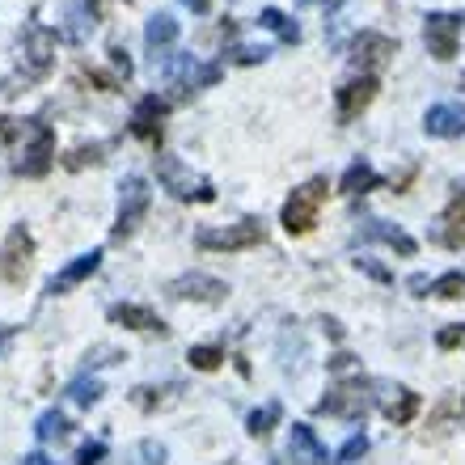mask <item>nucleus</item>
Listing matches in <instances>:
<instances>
[{"label":"nucleus","mask_w":465,"mask_h":465,"mask_svg":"<svg viewBox=\"0 0 465 465\" xmlns=\"http://www.w3.org/2000/svg\"><path fill=\"white\" fill-rule=\"evenodd\" d=\"M0 140L13 144L22 140L17 157H13V173L22 178H43L55 165V132L43 119H0Z\"/></svg>","instance_id":"f257e3e1"},{"label":"nucleus","mask_w":465,"mask_h":465,"mask_svg":"<svg viewBox=\"0 0 465 465\" xmlns=\"http://www.w3.org/2000/svg\"><path fill=\"white\" fill-rule=\"evenodd\" d=\"M153 165H157V183L170 191L173 199H183V203H212L216 199V191H212L208 178H199L191 165H183L178 157H170V153H161V157H153Z\"/></svg>","instance_id":"f03ea898"},{"label":"nucleus","mask_w":465,"mask_h":465,"mask_svg":"<svg viewBox=\"0 0 465 465\" xmlns=\"http://www.w3.org/2000/svg\"><path fill=\"white\" fill-rule=\"evenodd\" d=\"M326 178H309V183H301L288 195V203H283V212H280V221H283V229L292 232V237H301V232H309L313 224H318V212H322V203H326Z\"/></svg>","instance_id":"7ed1b4c3"},{"label":"nucleus","mask_w":465,"mask_h":465,"mask_svg":"<svg viewBox=\"0 0 465 465\" xmlns=\"http://www.w3.org/2000/svg\"><path fill=\"white\" fill-rule=\"evenodd\" d=\"M262 237H267L262 221H237V224H224V229H199L195 245L199 250H216V254H237V250L262 245Z\"/></svg>","instance_id":"20e7f679"},{"label":"nucleus","mask_w":465,"mask_h":465,"mask_svg":"<svg viewBox=\"0 0 465 465\" xmlns=\"http://www.w3.org/2000/svg\"><path fill=\"white\" fill-rule=\"evenodd\" d=\"M148 203H153V191L140 173H127L119 183V216H114V237H132L140 229V221L148 216Z\"/></svg>","instance_id":"39448f33"},{"label":"nucleus","mask_w":465,"mask_h":465,"mask_svg":"<svg viewBox=\"0 0 465 465\" xmlns=\"http://www.w3.org/2000/svg\"><path fill=\"white\" fill-rule=\"evenodd\" d=\"M30 258H35V237H30L25 224H13V229L5 232V242H0V280L13 283V288L25 283Z\"/></svg>","instance_id":"423d86ee"},{"label":"nucleus","mask_w":465,"mask_h":465,"mask_svg":"<svg viewBox=\"0 0 465 465\" xmlns=\"http://www.w3.org/2000/svg\"><path fill=\"white\" fill-rule=\"evenodd\" d=\"M318 411L322 415H334V419H364L368 411H372V393L360 385V377L339 381V385L318 402Z\"/></svg>","instance_id":"0eeeda50"},{"label":"nucleus","mask_w":465,"mask_h":465,"mask_svg":"<svg viewBox=\"0 0 465 465\" xmlns=\"http://www.w3.org/2000/svg\"><path fill=\"white\" fill-rule=\"evenodd\" d=\"M393 51H398V43H393L390 35H377V30H360L351 43V64L360 68V76H377L385 64L393 60Z\"/></svg>","instance_id":"6e6552de"},{"label":"nucleus","mask_w":465,"mask_h":465,"mask_svg":"<svg viewBox=\"0 0 465 465\" xmlns=\"http://www.w3.org/2000/svg\"><path fill=\"white\" fill-rule=\"evenodd\" d=\"M461 22L457 13H428L423 17V43L436 60H453L457 55V38H461Z\"/></svg>","instance_id":"1a4fd4ad"},{"label":"nucleus","mask_w":465,"mask_h":465,"mask_svg":"<svg viewBox=\"0 0 465 465\" xmlns=\"http://www.w3.org/2000/svg\"><path fill=\"white\" fill-rule=\"evenodd\" d=\"M173 301H199V305H221L229 296V283L216 280V275H203V271H191V275H178L170 283Z\"/></svg>","instance_id":"9d476101"},{"label":"nucleus","mask_w":465,"mask_h":465,"mask_svg":"<svg viewBox=\"0 0 465 465\" xmlns=\"http://www.w3.org/2000/svg\"><path fill=\"white\" fill-rule=\"evenodd\" d=\"M22 55L30 60V76L25 81H38V76L51 73V64H55V35H51L47 25L30 22L22 35Z\"/></svg>","instance_id":"9b49d317"},{"label":"nucleus","mask_w":465,"mask_h":465,"mask_svg":"<svg viewBox=\"0 0 465 465\" xmlns=\"http://www.w3.org/2000/svg\"><path fill=\"white\" fill-rule=\"evenodd\" d=\"M165 111H170V102L157 98V94H144V98L135 102V111H132V135L148 140V144H161V132H165Z\"/></svg>","instance_id":"f8f14e48"},{"label":"nucleus","mask_w":465,"mask_h":465,"mask_svg":"<svg viewBox=\"0 0 465 465\" xmlns=\"http://www.w3.org/2000/svg\"><path fill=\"white\" fill-rule=\"evenodd\" d=\"M423 132L436 135V140H457V135H465V106L461 102H436V106H428Z\"/></svg>","instance_id":"ddd939ff"},{"label":"nucleus","mask_w":465,"mask_h":465,"mask_svg":"<svg viewBox=\"0 0 465 465\" xmlns=\"http://www.w3.org/2000/svg\"><path fill=\"white\" fill-rule=\"evenodd\" d=\"M288 457L301 465H326L331 457H326V444L318 440V431L309 428V423H292L288 428Z\"/></svg>","instance_id":"4468645a"},{"label":"nucleus","mask_w":465,"mask_h":465,"mask_svg":"<svg viewBox=\"0 0 465 465\" xmlns=\"http://www.w3.org/2000/svg\"><path fill=\"white\" fill-rule=\"evenodd\" d=\"M339 119L351 123L355 114L364 111L368 102L377 98V76H355V81H347V85H339Z\"/></svg>","instance_id":"2eb2a0df"},{"label":"nucleus","mask_w":465,"mask_h":465,"mask_svg":"<svg viewBox=\"0 0 465 465\" xmlns=\"http://www.w3.org/2000/svg\"><path fill=\"white\" fill-rule=\"evenodd\" d=\"M98 267H102V250H85V254H76L73 262L60 271V275H51L47 292H68V288H76V283H85Z\"/></svg>","instance_id":"dca6fc26"},{"label":"nucleus","mask_w":465,"mask_h":465,"mask_svg":"<svg viewBox=\"0 0 465 465\" xmlns=\"http://www.w3.org/2000/svg\"><path fill=\"white\" fill-rule=\"evenodd\" d=\"M360 242H385V245H393V250H398V254H406V258L419 250L411 232H402L398 224H385V221H364V224H360Z\"/></svg>","instance_id":"f3484780"},{"label":"nucleus","mask_w":465,"mask_h":465,"mask_svg":"<svg viewBox=\"0 0 465 465\" xmlns=\"http://www.w3.org/2000/svg\"><path fill=\"white\" fill-rule=\"evenodd\" d=\"M111 322L127 326V331H144V334H165V322L144 305H111Z\"/></svg>","instance_id":"a211bd4d"},{"label":"nucleus","mask_w":465,"mask_h":465,"mask_svg":"<svg viewBox=\"0 0 465 465\" xmlns=\"http://www.w3.org/2000/svg\"><path fill=\"white\" fill-rule=\"evenodd\" d=\"M94 25H98V5H94V0H73V5H68L64 35L73 38V43H85V38L94 35Z\"/></svg>","instance_id":"6ab92c4d"},{"label":"nucleus","mask_w":465,"mask_h":465,"mask_svg":"<svg viewBox=\"0 0 465 465\" xmlns=\"http://www.w3.org/2000/svg\"><path fill=\"white\" fill-rule=\"evenodd\" d=\"M440 242L444 245H465V191H457L444 208V229H440Z\"/></svg>","instance_id":"aec40b11"},{"label":"nucleus","mask_w":465,"mask_h":465,"mask_svg":"<svg viewBox=\"0 0 465 465\" xmlns=\"http://www.w3.org/2000/svg\"><path fill=\"white\" fill-rule=\"evenodd\" d=\"M377 183L381 178H377V170H372L368 161H351V165L343 170V178H339V191H343V195H368Z\"/></svg>","instance_id":"412c9836"},{"label":"nucleus","mask_w":465,"mask_h":465,"mask_svg":"<svg viewBox=\"0 0 465 465\" xmlns=\"http://www.w3.org/2000/svg\"><path fill=\"white\" fill-rule=\"evenodd\" d=\"M419 393L415 390H406V385H398V390H393V398L390 402H385V415H390V423H398V428H406V423H411V419L419 415Z\"/></svg>","instance_id":"4be33fe9"},{"label":"nucleus","mask_w":465,"mask_h":465,"mask_svg":"<svg viewBox=\"0 0 465 465\" xmlns=\"http://www.w3.org/2000/svg\"><path fill=\"white\" fill-rule=\"evenodd\" d=\"M173 38H178V22H173L170 13H153L144 25V43L148 51H161V47H170Z\"/></svg>","instance_id":"5701e85b"},{"label":"nucleus","mask_w":465,"mask_h":465,"mask_svg":"<svg viewBox=\"0 0 465 465\" xmlns=\"http://www.w3.org/2000/svg\"><path fill=\"white\" fill-rule=\"evenodd\" d=\"M258 25L275 30V35H280L288 47H296V43H301V25H296L288 13H280V9H262V13H258Z\"/></svg>","instance_id":"b1692460"},{"label":"nucleus","mask_w":465,"mask_h":465,"mask_svg":"<svg viewBox=\"0 0 465 465\" xmlns=\"http://www.w3.org/2000/svg\"><path fill=\"white\" fill-rule=\"evenodd\" d=\"M280 415H283V406H280V402H267V406H258L254 415L245 419V431H250V436H271V428L280 423Z\"/></svg>","instance_id":"393cba45"},{"label":"nucleus","mask_w":465,"mask_h":465,"mask_svg":"<svg viewBox=\"0 0 465 465\" xmlns=\"http://www.w3.org/2000/svg\"><path fill=\"white\" fill-rule=\"evenodd\" d=\"M35 436L43 444H47V440H64V436H68V419H64L60 411H43V415H38V423H35Z\"/></svg>","instance_id":"a878e982"},{"label":"nucleus","mask_w":465,"mask_h":465,"mask_svg":"<svg viewBox=\"0 0 465 465\" xmlns=\"http://www.w3.org/2000/svg\"><path fill=\"white\" fill-rule=\"evenodd\" d=\"M68 398H73L76 406H98V402H102V381H94V377H76L73 385H68Z\"/></svg>","instance_id":"bb28decb"},{"label":"nucleus","mask_w":465,"mask_h":465,"mask_svg":"<svg viewBox=\"0 0 465 465\" xmlns=\"http://www.w3.org/2000/svg\"><path fill=\"white\" fill-rule=\"evenodd\" d=\"M165 444L161 440H140L132 449V453H127V465H165Z\"/></svg>","instance_id":"cd10ccee"},{"label":"nucleus","mask_w":465,"mask_h":465,"mask_svg":"<svg viewBox=\"0 0 465 465\" xmlns=\"http://www.w3.org/2000/svg\"><path fill=\"white\" fill-rule=\"evenodd\" d=\"M186 360H191V368H199V372H216V368L224 364V347H191Z\"/></svg>","instance_id":"c85d7f7f"},{"label":"nucleus","mask_w":465,"mask_h":465,"mask_svg":"<svg viewBox=\"0 0 465 465\" xmlns=\"http://www.w3.org/2000/svg\"><path fill=\"white\" fill-rule=\"evenodd\" d=\"M431 296H444V301L465 296V275H461V271H444L440 280H431Z\"/></svg>","instance_id":"c756f323"},{"label":"nucleus","mask_w":465,"mask_h":465,"mask_svg":"<svg viewBox=\"0 0 465 465\" xmlns=\"http://www.w3.org/2000/svg\"><path fill=\"white\" fill-rule=\"evenodd\" d=\"M465 415V393H449L436 411H431V428H444L449 419H461Z\"/></svg>","instance_id":"7c9ffc66"},{"label":"nucleus","mask_w":465,"mask_h":465,"mask_svg":"<svg viewBox=\"0 0 465 465\" xmlns=\"http://www.w3.org/2000/svg\"><path fill=\"white\" fill-rule=\"evenodd\" d=\"M102 153H106L102 144H81V148H73V153L64 157V170H85V165H98Z\"/></svg>","instance_id":"2f4dec72"},{"label":"nucleus","mask_w":465,"mask_h":465,"mask_svg":"<svg viewBox=\"0 0 465 465\" xmlns=\"http://www.w3.org/2000/svg\"><path fill=\"white\" fill-rule=\"evenodd\" d=\"M364 453H368V436L360 431V436H351V440H347L343 449H339V465H355Z\"/></svg>","instance_id":"473e14b6"},{"label":"nucleus","mask_w":465,"mask_h":465,"mask_svg":"<svg viewBox=\"0 0 465 465\" xmlns=\"http://www.w3.org/2000/svg\"><path fill=\"white\" fill-rule=\"evenodd\" d=\"M436 343H440V351H449V347H465V322H457V326H444V331L436 334Z\"/></svg>","instance_id":"72a5a7b5"},{"label":"nucleus","mask_w":465,"mask_h":465,"mask_svg":"<svg viewBox=\"0 0 465 465\" xmlns=\"http://www.w3.org/2000/svg\"><path fill=\"white\" fill-rule=\"evenodd\" d=\"M331 372H334V377H360V360H355V355H347V351H339L331 360Z\"/></svg>","instance_id":"f704fd0d"},{"label":"nucleus","mask_w":465,"mask_h":465,"mask_svg":"<svg viewBox=\"0 0 465 465\" xmlns=\"http://www.w3.org/2000/svg\"><path fill=\"white\" fill-rule=\"evenodd\" d=\"M267 55H271V47H237L232 51V60L245 64V68H250V64H262Z\"/></svg>","instance_id":"c9c22d12"},{"label":"nucleus","mask_w":465,"mask_h":465,"mask_svg":"<svg viewBox=\"0 0 465 465\" xmlns=\"http://www.w3.org/2000/svg\"><path fill=\"white\" fill-rule=\"evenodd\" d=\"M102 457H106V444H102V440H94V444H85V449L76 453V461H73V465H98Z\"/></svg>","instance_id":"e433bc0d"},{"label":"nucleus","mask_w":465,"mask_h":465,"mask_svg":"<svg viewBox=\"0 0 465 465\" xmlns=\"http://www.w3.org/2000/svg\"><path fill=\"white\" fill-rule=\"evenodd\" d=\"M114 360H123L119 347H94V351L85 355V364H94V368H98V364H114Z\"/></svg>","instance_id":"4c0bfd02"},{"label":"nucleus","mask_w":465,"mask_h":465,"mask_svg":"<svg viewBox=\"0 0 465 465\" xmlns=\"http://www.w3.org/2000/svg\"><path fill=\"white\" fill-rule=\"evenodd\" d=\"M355 267L360 271H368V275H372V280H381V283H393V275L385 267H381V262H372V258H355Z\"/></svg>","instance_id":"58836bf2"},{"label":"nucleus","mask_w":465,"mask_h":465,"mask_svg":"<svg viewBox=\"0 0 465 465\" xmlns=\"http://www.w3.org/2000/svg\"><path fill=\"white\" fill-rule=\"evenodd\" d=\"M111 64H114V68H119V73H123V81L132 76V60H127V51H123V47H111Z\"/></svg>","instance_id":"ea45409f"},{"label":"nucleus","mask_w":465,"mask_h":465,"mask_svg":"<svg viewBox=\"0 0 465 465\" xmlns=\"http://www.w3.org/2000/svg\"><path fill=\"white\" fill-rule=\"evenodd\" d=\"M411 292H415V296H428L431 292V280H428V275H411Z\"/></svg>","instance_id":"a19ab883"},{"label":"nucleus","mask_w":465,"mask_h":465,"mask_svg":"<svg viewBox=\"0 0 465 465\" xmlns=\"http://www.w3.org/2000/svg\"><path fill=\"white\" fill-rule=\"evenodd\" d=\"M22 465H55V461H51L47 453H25V457H22Z\"/></svg>","instance_id":"79ce46f5"},{"label":"nucleus","mask_w":465,"mask_h":465,"mask_svg":"<svg viewBox=\"0 0 465 465\" xmlns=\"http://www.w3.org/2000/svg\"><path fill=\"white\" fill-rule=\"evenodd\" d=\"M322 326H326V334H331V339H343V326H339V322H334V318H326V322H322Z\"/></svg>","instance_id":"37998d69"},{"label":"nucleus","mask_w":465,"mask_h":465,"mask_svg":"<svg viewBox=\"0 0 465 465\" xmlns=\"http://www.w3.org/2000/svg\"><path fill=\"white\" fill-rule=\"evenodd\" d=\"M183 5H186V9H191V13H208V5H212V0H183Z\"/></svg>","instance_id":"c03bdc74"},{"label":"nucleus","mask_w":465,"mask_h":465,"mask_svg":"<svg viewBox=\"0 0 465 465\" xmlns=\"http://www.w3.org/2000/svg\"><path fill=\"white\" fill-rule=\"evenodd\" d=\"M301 5H322V9H339L343 0H301Z\"/></svg>","instance_id":"a18cd8bd"},{"label":"nucleus","mask_w":465,"mask_h":465,"mask_svg":"<svg viewBox=\"0 0 465 465\" xmlns=\"http://www.w3.org/2000/svg\"><path fill=\"white\" fill-rule=\"evenodd\" d=\"M13 339V326H0V351H5V343Z\"/></svg>","instance_id":"49530a36"}]
</instances>
